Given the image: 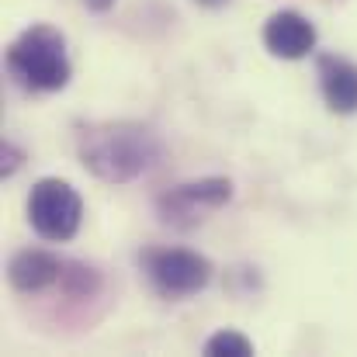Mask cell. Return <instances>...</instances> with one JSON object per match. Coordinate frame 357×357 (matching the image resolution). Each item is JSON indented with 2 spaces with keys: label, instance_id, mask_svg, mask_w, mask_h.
Here are the masks:
<instances>
[{
  "label": "cell",
  "instance_id": "obj_1",
  "mask_svg": "<svg viewBox=\"0 0 357 357\" xmlns=\"http://www.w3.org/2000/svg\"><path fill=\"white\" fill-rule=\"evenodd\" d=\"M160 139L142 121H91L77 132V153L80 163L108 181V184H128L142 177L160 160Z\"/></svg>",
  "mask_w": 357,
  "mask_h": 357
},
{
  "label": "cell",
  "instance_id": "obj_2",
  "mask_svg": "<svg viewBox=\"0 0 357 357\" xmlns=\"http://www.w3.org/2000/svg\"><path fill=\"white\" fill-rule=\"evenodd\" d=\"M7 70L31 94L63 91L73 73L70 56H66V38L49 24L24 28L7 49Z\"/></svg>",
  "mask_w": 357,
  "mask_h": 357
},
{
  "label": "cell",
  "instance_id": "obj_3",
  "mask_svg": "<svg viewBox=\"0 0 357 357\" xmlns=\"http://www.w3.org/2000/svg\"><path fill=\"white\" fill-rule=\"evenodd\" d=\"M84 219V202L80 195L59 181V177H45L31 188L28 195V222L31 229L49 243H66L77 236Z\"/></svg>",
  "mask_w": 357,
  "mask_h": 357
},
{
  "label": "cell",
  "instance_id": "obj_4",
  "mask_svg": "<svg viewBox=\"0 0 357 357\" xmlns=\"http://www.w3.org/2000/svg\"><path fill=\"white\" fill-rule=\"evenodd\" d=\"M149 284L167 298L198 295L212 281V260L195 250H149L142 257Z\"/></svg>",
  "mask_w": 357,
  "mask_h": 357
},
{
  "label": "cell",
  "instance_id": "obj_5",
  "mask_svg": "<svg viewBox=\"0 0 357 357\" xmlns=\"http://www.w3.org/2000/svg\"><path fill=\"white\" fill-rule=\"evenodd\" d=\"M233 198V184L226 177H205V181H191V184H177L167 195H160L156 212L167 226L174 229H191L198 226L208 212L222 208Z\"/></svg>",
  "mask_w": 357,
  "mask_h": 357
},
{
  "label": "cell",
  "instance_id": "obj_6",
  "mask_svg": "<svg viewBox=\"0 0 357 357\" xmlns=\"http://www.w3.org/2000/svg\"><path fill=\"white\" fill-rule=\"evenodd\" d=\"M264 45L278 59H305L316 49V24L298 10H278L264 24Z\"/></svg>",
  "mask_w": 357,
  "mask_h": 357
},
{
  "label": "cell",
  "instance_id": "obj_7",
  "mask_svg": "<svg viewBox=\"0 0 357 357\" xmlns=\"http://www.w3.org/2000/svg\"><path fill=\"white\" fill-rule=\"evenodd\" d=\"M66 267L70 260L56 257V253H45V250H21L10 257V267H7V278L17 291L24 295H38L52 284H63L66 278Z\"/></svg>",
  "mask_w": 357,
  "mask_h": 357
},
{
  "label": "cell",
  "instance_id": "obj_8",
  "mask_svg": "<svg viewBox=\"0 0 357 357\" xmlns=\"http://www.w3.org/2000/svg\"><path fill=\"white\" fill-rule=\"evenodd\" d=\"M319 87L337 115L357 112V66L344 56H319Z\"/></svg>",
  "mask_w": 357,
  "mask_h": 357
},
{
  "label": "cell",
  "instance_id": "obj_9",
  "mask_svg": "<svg viewBox=\"0 0 357 357\" xmlns=\"http://www.w3.org/2000/svg\"><path fill=\"white\" fill-rule=\"evenodd\" d=\"M205 354H233V357H246L253 354V344L243 337V333H233V330H222L215 337L205 340Z\"/></svg>",
  "mask_w": 357,
  "mask_h": 357
},
{
  "label": "cell",
  "instance_id": "obj_10",
  "mask_svg": "<svg viewBox=\"0 0 357 357\" xmlns=\"http://www.w3.org/2000/svg\"><path fill=\"white\" fill-rule=\"evenodd\" d=\"M21 163H24V153H21L14 142H3V149H0V174H3V177H10Z\"/></svg>",
  "mask_w": 357,
  "mask_h": 357
},
{
  "label": "cell",
  "instance_id": "obj_11",
  "mask_svg": "<svg viewBox=\"0 0 357 357\" xmlns=\"http://www.w3.org/2000/svg\"><path fill=\"white\" fill-rule=\"evenodd\" d=\"M84 3H87L91 10H98V14H101V10H108V7H112L115 0H84Z\"/></svg>",
  "mask_w": 357,
  "mask_h": 357
},
{
  "label": "cell",
  "instance_id": "obj_12",
  "mask_svg": "<svg viewBox=\"0 0 357 357\" xmlns=\"http://www.w3.org/2000/svg\"><path fill=\"white\" fill-rule=\"evenodd\" d=\"M195 3H202V7H222L226 0H195Z\"/></svg>",
  "mask_w": 357,
  "mask_h": 357
}]
</instances>
